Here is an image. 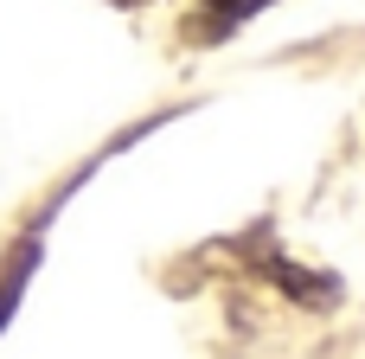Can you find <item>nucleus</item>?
<instances>
[{
    "label": "nucleus",
    "instance_id": "1",
    "mask_svg": "<svg viewBox=\"0 0 365 359\" xmlns=\"http://www.w3.org/2000/svg\"><path fill=\"white\" fill-rule=\"evenodd\" d=\"M269 0H199L192 13V39H231L244 19H257Z\"/></svg>",
    "mask_w": 365,
    "mask_h": 359
},
{
    "label": "nucleus",
    "instance_id": "2",
    "mask_svg": "<svg viewBox=\"0 0 365 359\" xmlns=\"http://www.w3.org/2000/svg\"><path fill=\"white\" fill-rule=\"evenodd\" d=\"M19 289H26V276H13V283H0V328H6V315H13V302H19Z\"/></svg>",
    "mask_w": 365,
    "mask_h": 359
},
{
    "label": "nucleus",
    "instance_id": "3",
    "mask_svg": "<svg viewBox=\"0 0 365 359\" xmlns=\"http://www.w3.org/2000/svg\"><path fill=\"white\" fill-rule=\"evenodd\" d=\"M115 6H141V0H115Z\"/></svg>",
    "mask_w": 365,
    "mask_h": 359
}]
</instances>
